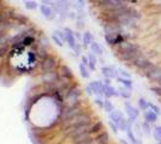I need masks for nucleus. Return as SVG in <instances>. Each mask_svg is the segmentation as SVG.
<instances>
[{"label":"nucleus","mask_w":161,"mask_h":144,"mask_svg":"<svg viewBox=\"0 0 161 144\" xmlns=\"http://www.w3.org/2000/svg\"><path fill=\"white\" fill-rule=\"evenodd\" d=\"M152 90H153V91H155V94H156V95H161V89L160 88H158V86H153V88H152Z\"/></svg>","instance_id":"36"},{"label":"nucleus","mask_w":161,"mask_h":144,"mask_svg":"<svg viewBox=\"0 0 161 144\" xmlns=\"http://www.w3.org/2000/svg\"><path fill=\"white\" fill-rule=\"evenodd\" d=\"M33 42H34V37H31V36H27V37L23 40L22 43H24L25 46H28V44H31Z\"/></svg>","instance_id":"32"},{"label":"nucleus","mask_w":161,"mask_h":144,"mask_svg":"<svg viewBox=\"0 0 161 144\" xmlns=\"http://www.w3.org/2000/svg\"><path fill=\"white\" fill-rule=\"evenodd\" d=\"M61 71H63L61 73H63L65 77H67V78H72V71H71L67 66H63V67H61Z\"/></svg>","instance_id":"25"},{"label":"nucleus","mask_w":161,"mask_h":144,"mask_svg":"<svg viewBox=\"0 0 161 144\" xmlns=\"http://www.w3.org/2000/svg\"><path fill=\"white\" fill-rule=\"evenodd\" d=\"M101 72H102V75H103L107 79L116 78V77H117V75H118L117 70H116L113 66H103V67L101 68Z\"/></svg>","instance_id":"7"},{"label":"nucleus","mask_w":161,"mask_h":144,"mask_svg":"<svg viewBox=\"0 0 161 144\" xmlns=\"http://www.w3.org/2000/svg\"><path fill=\"white\" fill-rule=\"evenodd\" d=\"M89 88L91 89L93 94H98V95H102L103 94V88H105V84H102L99 81H93V82L89 83Z\"/></svg>","instance_id":"8"},{"label":"nucleus","mask_w":161,"mask_h":144,"mask_svg":"<svg viewBox=\"0 0 161 144\" xmlns=\"http://www.w3.org/2000/svg\"><path fill=\"white\" fill-rule=\"evenodd\" d=\"M125 111H126V114L129 115V121L134 123L136 120V118L138 117V111L129 102H125Z\"/></svg>","instance_id":"5"},{"label":"nucleus","mask_w":161,"mask_h":144,"mask_svg":"<svg viewBox=\"0 0 161 144\" xmlns=\"http://www.w3.org/2000/svg\"><path fill=\"white\" fill-rule=\"evenodd\" d=\"M153 136H154V138H155L158 142H160L161 141V126H156V127L153 130Z\"/></svg>","instance_id":"22"},{"label":"nucleus","mask_w":161,"mask_h":144,"mask_svg":"<svg viewBox=\"0 0 161 144\" xmlns=\"http://www.w3.org/2000/svg\"><path fill=\"white\" fill-rule=\"evenodd\" d=\"M93 35H91V33H89V31H85L84 34H83V44L85 46V47H88L89 44H91L93 43Z\"/></svg>","instance_id":"17"},{"label":"nucleus","mask_w":161,"mask_h":144,"mask_svg":"<svg viewBox=\"0 0 161 144\" xmlns=\"http://www.w3.org/2000/svg\"><path fill=\"white\" fill-rule=\"evenodd\" d=\"M55 66V60L52 58V57H47V58H43V61H42V70L45 73H48V72H52V68Z\"/></svg>","instance_id":"6"},{"label":"nucleus","mask_w":161,"mask_h":144,"mask_svg":"<svg viewBox=\"0 0 161 144\" xmlns=\"http://www.w3.org/2000/svg\"><path fill=\"white\" fill-rule=\"evenodd\" d=\"M118 91H119V96L124 97V99H129V97H131V93L127 91V89H120V90H118Z\"/></svg>","instance_id":"26"},{"label":"nucleus","mask_w":161,"mask_h":144,"mask_svg":"<svg viewBox=\"0 0 161 144\" xmlns=\"http://www.w3.org/2000/svg\"><path fill=\"white\" fill-rule=\"evenodd\" d=\"M103 95L106 96V97H112V96H118L119 95V93L112 86V85H106L105 84V88H103Z\"/></svg>","instance_id":"11"},{"label":"nucleus","mask_w":161,"mask_h":144,"mask_svg":"<svg viewBox=\"0 0 161 144\" xmlns=\"http://www.w3.org/2000/svg\"><path fill=\"white\" fill-rule=\"evenodd\" d=\"M144 120H145V123H148V124L155 123V121L158 120V115H156L154 112H152V111H147V112L144 113Z\"/></svg>","instance_id":"14"},{"label":"nucleus","mask_w":161,"mask_h":144,"mask_svg":"<svg viewBox=\"0 0 161 144\" xmlns=\"http://www.w3.org/2000/svg\"><path fill=\"white\" fill-rule=\"evenodd\" d=\"M118 82L123 84L124 86H125V89H131L132 88V82H131V79H127V78H123V77H118Z\"/></svg>","instance_id":"20"},{"label":"nucleus","mask_w":161,"mask_h":144,"mask_svg":"<svg viewBox=\"0 0 161 144\" xmlns=\"http://www.w3.org/2000/svg\"><path fill=\"white\" fill-rule=\"evenodd\" d=\"M91 142H93V139H91L89 132L88 133H84V135H82V136H80V137H77V138L73 139V143L75 144H90Z\"/></svg>","instance_id":"10"},{"label":"nucleus","mask_w":161,"mask_h":144,"mask_svg":"<svg viewBox=\"0 0 161 144\" xmlns=\"http://www.w3.org/2000/svg\"><path fill=\"white\" fill-rule=\"evenodd\" d=\"M120 142H121V143H123V144H129V143H126V142H125V141H124L123 138H121V139H120Z\"/></svg>","instance_id":"37"},{"label":"nucleus","mask_w":161,"mask_h":144,"mask_svg":"<svg viewBox=\"0 0 161 144\" xmlns=\"http://www.w3.org/2000/svg\"><path fill=\"white\" fill-rule=\"evenodd\" d=\"M109 119H111L112 123L116 124L118 126V124L120 123L124 118H123V114H121L119 111H113L112 113H109Z\"/></svg>","instance_id":"12"},{"label":"nucleus","mask_w":161,"mask_h":144,"mask_svg":"<svg viewBox=\"0 0 161 144\" xmlns=\"http://www.w3.org/2000/svg\"><path fill=\"white\" fill-rule=\"evenodd\" d=\"M24 4H25V7L28 10H35L38 7V4L35 1H25Z\"/></svg>","instance_id":"28"},{"label":"nucleus","mask_w":161,"mask_h":144,"mask_svg":"<svg viewBox=\"0 0 161 144\" xmlns=\"http://www.w3.org/2000/svg\"><path fill=\"white\" fill-rule=\"evenodd\" d=\"M80 76L83 78H89V76H90V73H89V71L87 68V65H84L83 62L80 64Z\"/></svg>","instance_id":"19"},{"label":"nucleus","mask_w":161,"mask_h":144,"mask_svg":"<svg viewBox=\"0 0 161 144\" xmlns=\"http://www.w3.org/2000/svg\"><path fill=\"white\" fill-rule=\"evenodd\" d=\"M118 49L121 53L120 58L124 60L132 59V61H134V59L137 57V53H138V47L134 43H127V42H123Z\"/></svg>","instance_id":"1"},{"label":"nucleus","mask_w":161,"mask_h":144,"mask_svg":"<svg viewBox=\"0 0 161 144\" xmlns=\"http://www.w3.org/2000/svg\"><path fill=\"white\" fill-rule=\"evenodd\" d=\"M143 127H144V131H145V133H150V127H149V125H148V123H144L143 125H142Z\"/></svg>","instance_id":"35"},{"label":"nucleus","mask_w":161,"mask_h":144,"mask_svg":"<svg viewBox=\"0 0 161 144\" xmlns=\"http://www.w3.org/2000/svg\"><path fill=\"white\" fill-rule=\"evenodd\" d=\"M126 135H127V138H129V141L131 142V144H142V142L135 136V133H134V131H132V128L129 126L127 127V130H126Z\"/></svg>","instance_id":"13"},{"label":"nucleus","mask_w":161,"mask_h":144,"mask_svg":"<svg viewBox=\"0 0 161 144\" xmlns=\"http://www.w3.org/2000/svg\"><path fill=\"white\" fill-rule=\"evenodd\" d=\"M127 127H129V125H127V121H126L125 119H123L120 123L118 124V128L121 130V131H126V130H127Z\"/></svg>","instance_id":"30"},{"label":"nucleus","mask_w":161,"mask_h":144,"mask_svg":"<svg viewBox=\"0 0 161 144\" xmlns=\"http://www.w3.org/2000/svg\"><path fill=\"white\" fill-rule=\"evenodd\" d=\"M88 60H89V67H90V70H95L96 68V58H95V55L93 54V53H89L88 54Z\"/></svg>","instance_id":"18"},{"label":"nucleus","mask_w":161,"mask_h":144,"mask_svg":"<svg viewBox=\"0 0 161 144\" xmlns=\"http://www.w3.org/2000/svg\"><path fill=\"white\" fill-rule=\"evenodd\" d=\"M138 107L141 108L142 111H147V109L149 108V102H148V101H145V99L141 97V99L138 100Z\"/></svg>","instance_id":"21"},{"label":"nucleus","mask_w":161,"mask_h":144,"mask_svg":"<svg viewBox=\"0 0 161 144\" xmlns=\"http://www.w3.org/2000/svg\"><path fill=\"white\" fill-rule=\"evenodd\" d=\"M94 141H95V143L96 144H107L108 143V135H107V132H102V133H100Z\"/></svg>","instance_id":"15"},{"label":"nucleus","mask_w":161,"mask_h":144,"mask_svg":"<svg viewBox=\"0 0 161 144\" xmlns=\"http://www.w3.org/2000/svg\"><path fill=\"white\" fill-rule=\"evenodd\" d=\"M80 96V90L78 88H72L67 91L66 97H65V103L67 107H75L78 104V99Z\"/></svg>","instance_id":"2"},{"label":"nucleus","mask_w":161,"mask_h":144,"mask_svg":"<svg viewBox=\"0 0 161 144\" xmlns=\"http://www.w3.org/2000/svg\"><path fill=\"white\" fill-rule=\"evenodd\" d=\"M52 40L55 42L58 46H63V44H64V41L61 40L60 37H59V36H58L55 33H53V34H52Z\"/></svg>","instance_id":"29"},{"label":"nucleus","mask_w":161,"mask_h":144,"mask_svg":"<svg viewBox=\"0 0 161 144\" xmlns=\"http://www.w3.org/2000/svg\"><path fill=\"white\" fill-rule=\"evenodd\" d=\"M90 49H91V52L94 54H98V55H102L103 54V49H102V47H101L98 42H93L90 44Z\"/></svg>","instance_id":"16"},{"label":"nucleus","mask_w":161,"mask_h":144,"mask_svg":"<svg viewBox=\"0 0 161 144\" xmlns=\"http://www.w3.org/2000/svg\"><path fill=\"white\" fill-rule=\"evenodd\" d=\"M103 109H105L107 113H112V112L114 111V107H113V104H112L111 101L106 100V101H105V107H103Z\"/></svg>","instance_id":"23"},{"label":"nucleus","mask_w":161,"mask_h":144,"mask_svg":"<svg viewBox=\"0 0 161 144\" xmlns=\"http://www.w3.org/2000/svg\"><path fill=\"white\" fill-rule=\"evenodd\" d=\"M159 144H161V141H160V142H159Z\"/></svg>","instance_id":"39"},{"label":"nucleus","mask_w":161,"mask_h":144,"mask_svg":"<svg viewBox=\"0 0 161 144\" xmlns=\"http://www.w3.org/2000/svg\"><path fill=\"white\" fill-rule=\"evenodd\" d=\"M145 72H147V75H148V77L150 78V79H153V81H160L161 78V68L159 66H155V65H153V64H150L145 70H144Z\"/></svg>","instance_id":"3"},{"label":"nucleus","mask_w":161,"mask_h":144,"mask_svg":"<svg viewBox=\"0 0 161 144\" xmlns=\"http://www.w3.org/2000/svg\"><path fill=\"white\" fill-rule=\"evenodd\" d=\"M94 102L96 103V104H98V106H99L100 108H103V107H105V101H103V100H102L101 97H96Z\"/></svg>","instance_id":"33"},{"label":"nucleus","mask_w":161,"mask_h":144,"mask_svg":"<svg viewBox=\"0 0 161 144\" xmlns=\"http://www.w3.org/2000/svg\"><path fill=\"white\" fill-rule=\"evenodd\" d=\"M64 33H65L66 42L69 43V46H70L76 53H78V46H77V43H76V37H75V34L72 33V30L69 29V28H65V29H64Z\"/></svg>","instance_id":"4"},{"label":"nucleus","mask_w":161,"mask_h":144,"mask_svg":"<svg viewBox=\"0 0 161 144\" xmlns=\"http://www.w3.org/2000/svg\"><path fill=\"white\" fill-rule=\"evenodd\" d=\"M109 125H111V128H112V131H113L114 133H117V132H118V126H117L116 124H113L112 121H109Z\"/></svg>","instance_id":"34"},{"label":"nucleus","mask_w":161,"mask_h":144,"mask_svg":"<svg viewBox=\"0 0 161 144\" xmlns=\"http://www.w3.org/2000/svg\"><path fill=\"white\" fill-rule=\"evenodd\" d=\"M102 127H103V126H102V123H96L95 125H93V126L90 127V130H89V133H90V135H91V133H95V132L100 131Z\"/></svg>","instance_id":"24"},{"label":"nucleus","mask_w":161,"mask_h":144,"mask_svg":"<svg viewBox=\"0 0 161 144\" xmlns=\"http://www.w3.org/2000/svg\"><path fill=\"white\" fill-rule=\"evenodd\" d=\"M118 72L120 73L123 78H127V79H130V77H131V75H130V73H129L127 71H125V70H119Z\"/></svg>","instance_id":"31"},{"label":"nucleus","mask_w":161,"mask_h":144,"mask_svg":"<svg viewBox=\"0 0 161 144\" xmlns=\"http://www.w3.org/2000/svg\"><path fill=\"white\" fill-rule=\"evenodd\" d=\"M40 11L47 19H53L54 18V12H53V10L48 5H45V4L40 5Z\"/></svg>","instance_id":"9"},{"label":"nucleus","mask_w":161,"mask_h":144,"mask_svg":"<svg viewBox=\"0 0 161 144\" xmlns=\"http://www.w3.org/2000/svg\"><path fill=\"white\" fill-rule=\"evenodd\" d=\"M149 109L152 111V112H154L156 115H159V114H161V111L160 108L156 106V104H154V103H150L149 102Z\"/></svg>","instance_id":"27"},{"label":"nucleus","mask_w":161,"mask_h":144,"mask_svg":"<svg viewBox=\"0 0 161 144\" xmlns=\"http://www.w3.org/2000/svg\"><path fill=\"white\" fill-rule=\"evenodd\" d=\"M159 83H160V84H161V78H160V81H159Z\"/></svg>","instance_id":"38"}]
</instances>
